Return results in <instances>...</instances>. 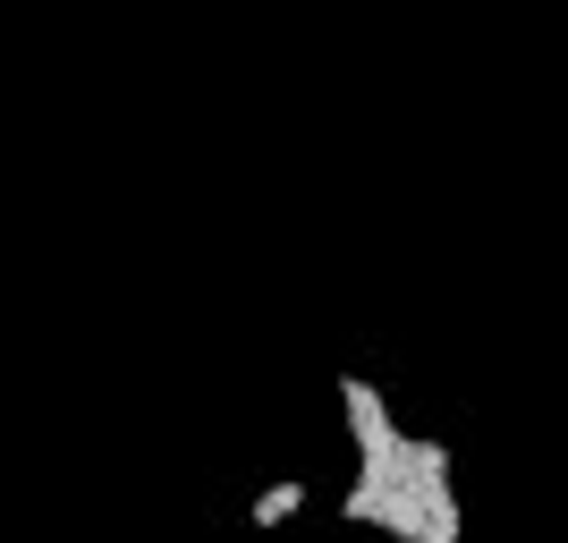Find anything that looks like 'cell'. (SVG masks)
Listing matches in <instances>:
<instances>
[{"instance_id":"obj_1","label":"cell","mask_w":568,"mask_h":543,"mask_svg":"<svg viewBox=\"0 0 568 543\" xmlns=\"http://www.w3.org/2000/svg\"><path fill=\"white\" fill-rule=\"evenodd\" d=\"M339 416H348L356 467H374V459H399V450H407V433H399V416H390V400H382L365 374H339Z\"/></svg>"},{"instance_id":"obj_2","label":"cell","mask_w":568,"mask_h":543,"mask_svg":"<svg viewBox=\"0 0 568 543\" xmlns=\"http://www.w3.org/2000/svg\"><path fill=\"white\" fill-rule=\"evenodd\" d=\"M297 510H306V475H281V484H263V493H255V510H246V519L272 535V526H288Z\"/></svg>"}]
</instances>
